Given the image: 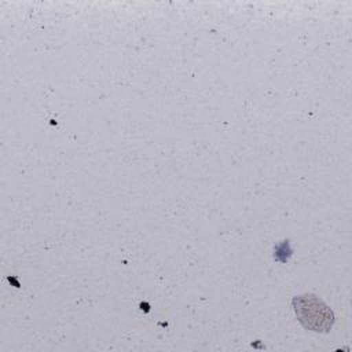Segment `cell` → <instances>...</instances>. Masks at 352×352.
I'll use <instances>...</instances> for the list:
<instances>
[{
	"instance_id": "1",
	"label": "cell",
	"mask_w": 352,
	"mask_h": 352,
	"mask_svg": "<svg viewBox=\"0 0 352 352\" xmlns=\"http://www.w3.org/2000/svg\"><path fill=\"white\" fill-rule=\"evenodd\" d=\"M293 308L300 323L308 330L327 333L334 323L333 311L315 294L296 296L293 298Z\"/></svg>"
},
{
	"instance_id": "2",
	"label": "cell",
	"mask_w": 352,
	"mask_h": 352,
	"mask_svg": "<svg viewBox=\"0 0 352 352\" xmlns=\"http://www.w3.org/2000/svg\"><path fill=\"white\" fill-rule=\"evenodd\" d=\"M290 254H292V249H290L287 241H283L282 243H279V245L275 248V258L279 260V261H282V263H286Z\"/></svg>"
}]
</instances>
